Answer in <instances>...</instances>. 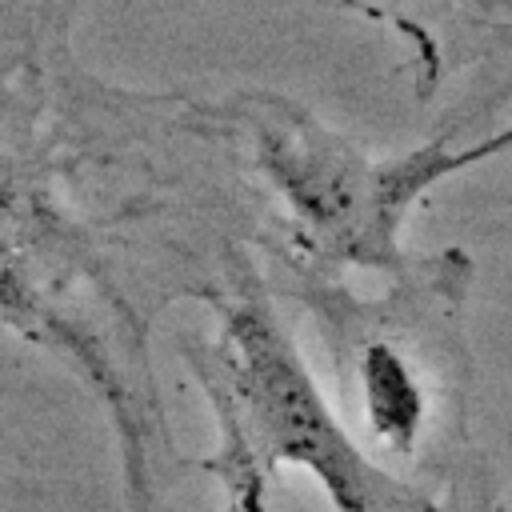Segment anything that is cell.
Listing matches in <instances>:
<instances>
[{
    "mask_svg": "<svg viewBox=\"0 0 512 512\" xmlns=\"http://www.w3.org/2000/svg\"><path fill=\"white\" fill-rule=\"evenodd\" d=\"M352 368L356 412L380 452L392 460H416L432 424V392L420 376V360L388 332H360L344 352Z\"/></svg>",
    "mask_w": 512,
    "mask_h": 512,
    "instance_id": "obj_3",
    "label": "cell"
},
{
    "mask_svg": "<svg viewBox=\"0 0 512 512\" xmlns=\"http://www.w3.org/2000/svg\"><path fill=\"white\" fill-rule=\"evenodd\" d=\"M216 308L220 336L192 344L188 364L216 412L220 444L204 468L228 488V512H264L280 468L312 472L336 512H436L352 440L252 272Z\"/></svg>",
    "mask_w": 512,
    "mask_h": 512,
    "instance_id": "obj_1",
    "label": "cell"
},
{
    "mask_svg": "<svg viewBox=\"0 0 512 512\" xmlns=\"http://www.w3.org/2000/svg\"><path fill=\"white\" fill-rule=\"evenodd\" d=\"M256 140L260 168L288 200L296 224L336 260L368 268L400 264L396 232L420 188L484 156L416 152L392 164H372L344 140L328 136L316 120L284 104H272L268 116H256Z\"/></svg>",
    "mask_w": 512,
    "mask_h": 512,
    "instance_id": "obj_2",
    "label": "cell"
}]
</instances>
